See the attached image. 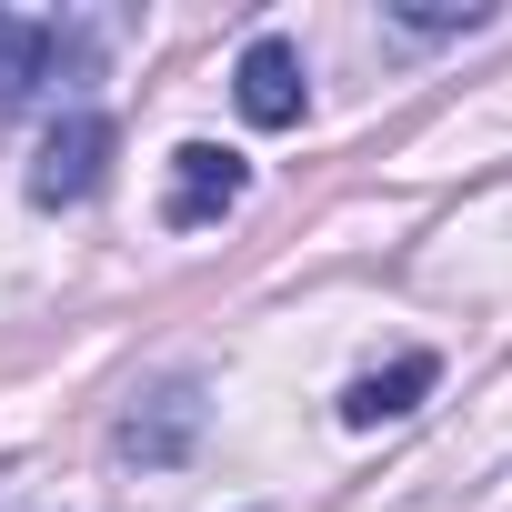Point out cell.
<instances>
[{
	"label": "cell",
	"mask_w": 512,
	"mask_h": 512,
	"mask_svg": "<svg viewBox=\"0 0 512 512\" xmlns=\"http://www.w3.org/2000/svg\"><path fill=\"white\" fill-rule=\"evenodd\" d=\"M111 111H61L51 131H41V161H31V201L41 211H71V201H91L101 191V171H111Z\"/></svg>",
	"instance_id": "6da1fadb"
},
{
	"label": "cell",
	"mask_w": 512,
	"mask_h": 512,
	"mask_svg": "<svg viewBox=\"0 0 512 512\" xmlns=\"http://www.w3.org/2000/svg\"><path fill=\"white\" fill-rule=\"evenodd\" d=\"M241 191H251V161H241V151L181 141V151H171V201H161V221H171V231H201V221H221Z\"/></svg>",
	"instance_id": "7a4b0ae2"
},
{
	"label": "cell",
	"mask_w": 512,
	"mask_h": 512,
	"mask_svg": "<svg viewBox=\"0 0 512 512\" xmlns=\"http://www.w3.org/2000/svg\"><path fill=\"white\" fill-rule=\"evenodd\" d=\"M231 101H241V121H251V131H292V121H302V101H312L302 51H292L282 31H262V41L241 51V71H231Z\"/></svg>",
	"instance_id": "3957f363"
},
{
	"label": "cell",
	"mask_w": 512,
	"mask_h": 512,
	"mask_svg": "<svg viewBox=\"0 0 512 512\" xmlns=\"http://www.w3.org/2000/svg\"><path fill=\"white\" fill-rule=\"evenodd\" d=\"M201 412H211V402H201V382H161L151 402H131V412H121V452H131V462H181V452H191V432H201Z\"/></svg>",
	"instance_id": "277c9868"
},
{
	"label": "cell",
	"mask_w": 512,
	"mask_h": 512,
	"mask_svg": "<svg viewBox=\"0 0 512 512\" xmlns=\"http://www.w3.org/2000/svg\"><path fill=\"white\" fill-rule=\"evenodd\" d=\"M432 382H442V362H432V352H402V362H382V372H362V382L342 392V422H352V432H382V422L422 412Z\"/></svg>",
	"instance_id": "5b68a950"
},
{
	"label": "cell",
	"mask_w": 512,
	"mask_h": 512,
	"mask_svg": "<svg viewBox=\"0 0 512 512\" xmlns=\"http://www.w3.org/2000/svg\"><path fill=\"white\" fill-rule=\"evenodd\" d=\"M61 61V21H21V11H0V111H21Z\"/></svg>",
	"instance_id": "8992f818"
},
{
	"label": "cell",
	"mask_w": 512,
	"mask_h": 512,
	"mask_svg": "<svg viewBox=\"0 0 512 512\" xmlns=\"http://www.w3.org/2000/svg\"><path fill=\"white\" fill-rule=\"evenodd\" d=\"M392 21L412 41H452V31H482L492 11H482V0H392Z\"/></svg>",
	"instance_id": "52a82bcc"
}]
</instances>
